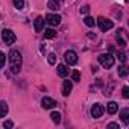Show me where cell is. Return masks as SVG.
Returning a JSON list of instances; mask_svg holds the SVG:
<instances>
[{"instance_id":"18","label":"cell","mask_w":129,"mask_h":129,"mask_svg":"<svg viewBox=\"0 0 129 129\" xmlns=\"http://www.w3.org/2000/svg\"><path fill=\"white\" fill-rule=\"evenodd\" d=\"M50 118H52V121L56 123V124L61 123V114H59V112H52V114H50Z\"/></svg>"},{"instance_id":"6","label":"cell","mask_w":129,"mask_h":129,"mask_svg":"<svg viewBox=\"0 0 129 129\" xmlns=\"http://www.w3.org/2000/svg\"><path fill=\"white\" fill-rule=\"evenodd\" d=\"M44 21H47L50 26H58L61 23V15H58V14H47Z\"/></svg>"},{"instance_id":"20","label":"cell","mask_w":129,"mask_h":129,"mask_svg":"<svg viewBox=\"0 0 129 129\" xmlns=\"http://www.w3.org/2000/svg\"><path fill=\"white\" fill-rule=\"evenodd\" d=\"M14 2V6L17 8V9H23V6H24V0H12Z\"/></svg>"},{"instance_id":"17","label":"cell","mask_w":129,"mask_h":129,"mask_svg":"<svg viewBox=\"0 0 129 129\" xmlns=\"http://www.w3.org/2000/svg\"><path fill=\"white\" fill-rule=\"evenodd\" d=\"M84 23H85L88 27H94V24H96V20H94L93 17H85V18H84Z\"/></svg>"},{"instance_id":"1","label":"cell","mask_w":129,"mask_h":129,"mask_svg":"<svg viewBox=\"0 0 129 129\" xmlns=\"http://www.w3.org/2000/svg\"><path fill=\"white\" fill-rule=\"evenodd\" d=\"M21 64H23V58H21V53L18 50H11L9 53V69L14 75L20 73L21 70Z\"/></svg>"},{"instance_id":"27","label":"cell","mask_w":129,"mask_h":129,"mask_svg":"<svg viewBox=\"0 0 129 129\" xmlns=\"http://www.w3.org/2000/svg\"><path fill=\"white\" fill-rule=\"evenodd\" d=\"M3 126H5V127H12V126H14V123H12L11 120H8V121H5V123H3Z\"/></svg>"},{"instance_id":"22","label":"cell","mask_w":129,"mask_h":129,"mask_svg":"<svg viewBox=\"0 0 129 129\" xmlns=\"http://www.w3.org/2000/svg\"><path fill=\"white\" fill-rule=\"evenodd\" d=\"M5 62H6V55L3 52H0V69L5 66Z\"/></svg>"},{"instance_id":"3","label":"cell","mask_w":129,"mask_h":129,"mask_svg":"<svg viewBox=\"0 0 129 129\" xmlns=\"http://www.w3.org/2000/svg\"><path fill=\"white\" fill-rule=\"evenodd\" d=\"M97 24H99V29H100L102 32H106V30L112 29V26H114V23H112L111 20L103 18V17H99V18H97Z\"/></svg>"},{"instance_id":"9","label":"cell","mask_w":129,"mask_h":129,"mask_svg":"<svg viewBox=\"0 0 129 129\" xmlns=\"http://www.w3.org/2000/svg\"><path fill=\"white\" fill-rule=\"evenodd\" d=\"M72 90H73L72 81H64V84H62V94H64V96H69V94L72 93Z\"/></svg>"},{"instance_id":"10","label":"cell","mask_w":129,"mask_h":129,"mask_svg":"<svg viewBox=\"0 0 129 129\" xmlns=\"http://www.w3.org/2000/svg\"><path fill=\"white\" fill-rule=\"evenodd\" d=\"M34 26H35V30H37V32H41L43 27H44V18H43V17H37Z\"/></svg>"},{"instance_id":"8","label":"cell","mask_w":129,"mask_h":129,"mask_svg":"<svg viewBox=\"0 0 129 129\" xmlns=\"http://www.w3.org/2000/svg\"><path fill=\"white\" fill-rule=\"evenodd\" d=\"M102 114H103V106L100 103H94L91 108V115L94 118H99V117H102Z\"/></svg>"},{"instance_id":"16","label":"cell","mask_w":129,"mask_h":129,"mask_svg":"<svg viewBox=\"0 0 129 129\" xmlns=\"http://www.w3.org/2000/svg\"><path fill=\"white\" fill-rule=\"evenodd\" d=\"M55 37H56V30H53V29H46L44 30V38L46 40H52Z\"/></svg>"},{"instance_id":"15","label":"cell","mask_w":129,"mask_h":129,"mask_svg":"<svg viewBox=\"0 0 129 129\" xmlns=\"http://www.w3.org/2000/svg\"><path fill=\"white\" fill-rule=\"evenodd\" d=\"M47 8L52 9V11H58L59 9V2H58V0H49Z\"/></svg>"},{"instance_id":"21","label":"cell","mask_w":129,"mask_h":129,"mask_svg":"<svg viewBox=\"0 0 129 129\" xmlns=\"http://www.w3.org/2000/svg\"><path fill=\"white\" fill-rule=\"evenodd\" d=\"M72 79H73L75 82H79V81H81V73H79L78 70H75V72L72 73Z\"/></svg>"},{"instance_id":"23","label":"cell","mask_w":129,"mask_h":129,"mask_svg":"<svg viewBox=\"0 0 129 129\" xmlns=\"http://www.w3.org/2000/svg\"><path fill=\"white\" fill-rule=\"evenodd\" d=\"M47 61H49L50 66H53V64L56 62V55H55V53H50V55H49V58H47Z\"/></svg>"},{"instance_id":"24","label":"cell","mask_w":129,"mask_h":129,"mask_svg":"<svg viewBox=\"0 0 129 129\" xmlns=\"http://www.w3.org/2000/svg\"><path fill=\"white\" fill-rule=\"evenodd\" d=\"M121 94H123V97H124V99H127V97H129V88H127V87H123Z\"/></svg>"},{"instance_id":"11","label":"cell","mask_w":129,"mask_h":129,"mask_svg":"<svg viewBox=\"0 0 129 129\" xmlns=\"http://www.w3.org/2000/svg\"><path fill=\"white\" fill-rule=\"evenodd\" d=\"M9 111V106L5 100H0V117H5Z\"/></svg>"},{"instance_id":"26","label":"cell","mask_w":129,"mask_h":129,"mask_svg":"<svg viewBox=\"0 0 129 129\" xmlns=\"http://www.w3.org/2000/svg\"><path fill=\"white\" fill-rule=\"evenodd\" d=\"M117 43H118V46H121V47H124V46H126L124 40H123V38H120V37H117Z\"/></svg>"},{"instance_id":"25","label":"cell","mask_w":129,"mask_h":129,"mask_svg":"<svg viewBox=\"0 0 129 129\" xmlns=\"http://www.w3.org/2000/svg\"><path fill=\"white\" fill-rule=\"evenodd\" d=\"M117 58L121 61V62H126V55L123 53V52H120V53H117Z\"/></svg>"},{"instance_id":"19","label":"cell","mask_w":129,"mask_h":129,"mask_svg":"<svg viewBox=\"0 0 129 129\" xmlns=\"http://www.w3.org/2000/svg\"><path fill=\"white\" fill-rule=\"evenodd\" d=\"M118 76H120V78L127 76V69H126V66H120V67H118Z\"/></svg>"},{"instance_id":"12","label":"cell","mask_w":129,"mask_h":129,"mask_svg":"<svg viewBox=\"0 0 129 129\" xmlns=\"http://www.w3.org/2000/svg\"><path fill=\"white\" fill-rule=\"evenodd\" d=\"M67 73H69L67 66H66V64H59V66H58V75H59L61 78H66Z\"/></svg>"},{"instance_id":"2","label":"cell","mask_w":129,"mask_h":129,"mask_svg":"<svg viewBox=\"0 0 129 129\" xmlns=\"http://www.w3.org/2000/svg\"><path fill=\"white\" fill-rule=\"evenodd\" d=\"M114 62H115V59H114V56L109 55V53H102V55L99 56V64H100L102 67H105V69H111V67L114 66Z\"/></svg>"},{"instance_id":"4","label":"cell","mask_w":129,"mask_h":129,"mask_svg":"<svg viewBox=\"0 0 129 129\" xmlns=\"http://www.w3.org/2000/svg\"><path fill=\"white\" fill-rule=\"evenodd\" d=\"M2 38H3L5 44H14L15 40H17L15 34H14L11 29H5V30H2Z\"/></svg>"},{"instance_id":"29","label":"cell","mask_w":129,"mask_h":129,"mask_svg":"<svg viewBox=\"0 0 129 129\" xmlns=\"http://www.w3.org/2000/svg\"><path fill=\"white\" fill-rule=\"evenodd\" d=\"M88 11H90V8H88V6H84V8L81 9V12H82V14H88Z\"/></svg>"},{"instance_id":"13","label":"cell","mask_w":129,"mask_h":129,"mask_svg":"<svg viewBox=\"0 0 129 129\" xmlns=\"http://www.w3.org/2000/svg\"><path fill=\"white\" fill-rule=\"evenodd\" d=\"M120 117H121V120H123V123H124V124H129V109H127V108L121 109Z\"/></svg>"},{"instance_id":"28","label":"cell","mask_w":129,"mask_h":129,"mask_svg":"<svg viewBox=\"0 0 129 129\" xmlns=\"http://www.w3.org/2000/svg\"><path fill=\"white\" fill-rule=\"evenodd\" d=\"M108 127H109V129H118V124H117V123H109Z\"/></svg>"},{"instance_id":"7","label":"cell","mask_w":129,"mask_h":129,"mask_svg":"<svg viewBox=\"0 0 129 129\" xmlns=\"http://www.w3.org/2000/svg\"><path fill=\"white\" fill-rule=\"evenodd\" d=\"M41 106H43L44 109H52V108L56 106V100H53V99H50V97H43V99H41Z\"/></svg>"},{"instance_id":"5","label":"cell","mask_w":129,"mask_h":129,"mask_svg":"<svg viewBox=\"0 0 129 129\" xmlns=\"http://www.w3.org/2000/svg\"><path fill=\"white\" fill-rule=\"evenodd\" d=\"M64 58H66V62L69 64V66H75V64L78 62V53L75 50H67L66 55H64Z\"/></svg>"},{"instance_id":"14","label":"cell","mask_w":129,"mask_h":129,"mask_svg":"<svg viewBox=\"0 0 129 129\" xmlns=\"http://www.w3.org/2000/svg\"><path fill=\"white\" fill-rule=\"evenodd\" d=\"M106 109H108V112H109V114H115V112H117V109H118L117 102H109V103H108V106H106Z\"/></svg>"}]
</instances>
